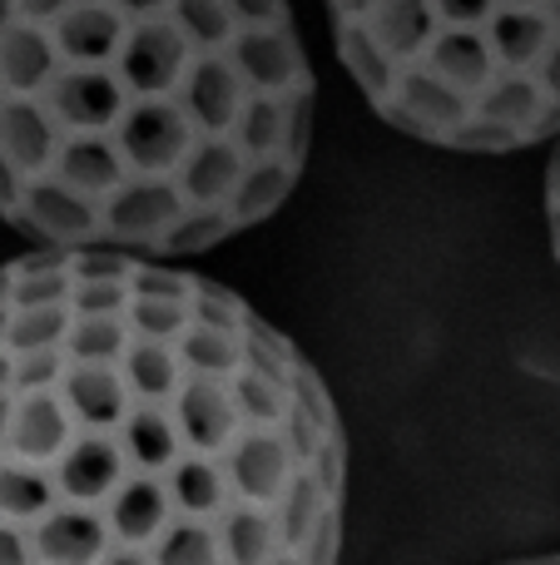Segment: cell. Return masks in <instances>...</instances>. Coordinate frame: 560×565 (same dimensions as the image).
<instances>
[{"label": "cell", "mask_w": 560, "mask_h": 565, "mask_svg": "<svg viewBox=\"0 0 560 565\" xmlns=\"http://www.w3.org/2000/svg\"><path fill=\"white\" fill-rule=\"evenodd\" d=\"M347 447L317 367L174 264L0 268V565H337Z\"/></svg>", "instance_id": "1"}, {"label": "cell", "mask_w": 560, "mask_h": 565, "mask_svg": "<svg viewBox=\"0 0 560 565\" xmlns=\"http://www.w3.org/2000/svg\"><path fill=\"white\" fill-rule=\"evenodd\" d=\"M288 0H0V218L40 254H204L308 164Z\"/></svg>", "instance_id": "2"}, {"label": "cell", "mask_w": 560, "mask_h": 565, "mask_svg": "<svg viewBox=\"0 0 560 565\" xmlns=\"http://www.w3.org/2000/svg\"><path fill=\"white\" fill-rule=\"evenodd\" d=\"M333 45L392 129L462 154L560 139V0H327Z\"/></svg>", "instance_id": "3"}, {"label": "cell", "mask_w": 560, "mask_h": 565, "mask_svg": "<svg viewBox=\"0 0 560 565\" xmlns=\"http://www.w3.org/2000/svg\"><path fill=\"white\" fill-rule=\"evenodd\" d=\"M546 224H551V248H556V268H560V145L546 169Z\"/></svg>", "instance_id": "4"}, {"label": "cell", "mask_w": 560, "mask_h": 565, "mask_svg": "<svg viewBox=\"0 0 560 565\" xmlns=\"http://www.w3.org/2000/svg\"><path fill=\"white\" fill-rule=\"evenodd\" d=\"M506 565H560V556H526V561H506Z\"/></svg>", "instance_id": "5"}]
</instances>
